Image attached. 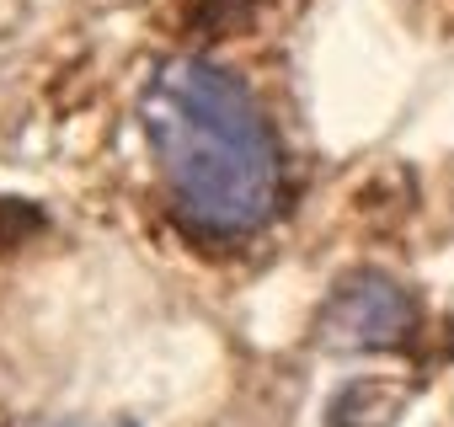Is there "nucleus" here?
Wrapping results in <instances>:
<instances>
[{
    "mask_svg": "<svg viewBox=\"0 0 454 427\" xmlns=\"http://www.w3.org/2000/svg\"><path fill=\"white\" fill-rule=\"evenodd\" d=\"M139 118L166 192L192 230L231 241L278 214V139L231 70L208 59H166L139 97Z\"/></svg>",
    "mask_w": 454,
    "mask_h": 427,
    "instance_id": "obj_1",
    "label": "nucleus"
},
{
    "mask_svg": "<svg viewBox=\"0 0 454 427\" xmlns=\"http://www.w3.org/2000/svg\"><path fill=\"white\" fill-rule=\"evenodd\" d=\"M417 331V299L390 273H353L321 310V342L332 353H390Z\"/></svg>",
    "mask_w": 454,
    "mask_h": 427,
    "instance_id": "obj_2",
    "label": "nucleus"
}]
</instances>
